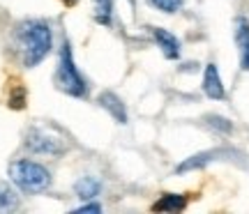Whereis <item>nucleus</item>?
<instances>
[{
    "label": "nucleus",
    "mask_w": 249,
    "mask_h": 214,
    "mask_svg": "<svg viewBox=\"0 0 249 214\" xmlns=\"http://www.w3.org/2000/svg\"><path fill=\"white\" fill-rule=\"evenodd\" d=\"M74 191H76V196L83 198V200H92V198H97L99 191H102V180L95 178V175H83V178L74 184Z\"/></svg>",
    "instance_id": "9d476101"
},
{
    "label": "nucleus",
    "mask_w": 249,
    "mask_h": 214,
    "mask_svg": "<svg viewBox=\"0 0 249 214\" xmlns=\"http://www.w3.org/2000/svg\"><path fill=\"white\" fill-rule=\"evenodd\" d=\"M28 150L33 154H49V157H62L67 152V143L60 136H55L51 129L44 127H30L23 141Z\"/></svg>",
    "instance_id": "20e7f679"
},
{
    "label": "nucleus",
    "mask_w": 249,
    "mask_h": 214,
    "mask_svg": "<svg viewBox=\"0 0 249 214\" xmlns=\"http://www.w3.org/2000/svg\"><path fill=\"white\" fill-rule=\"evenodd\" d=\"M203 92L210 99H224V97H226V90H224L222 76H219V69H217V65H214V63L205 65V71H203Z\"/></svg>",
    "instance_id": "6e6552de"
},
{
    "label": "nucleus",
    "mask_w": 249,
    "mask_h": 214,
    "mask_svg": "<svg viewBox=\"0 0 249 214\" xmlns=\"http://www.w3.org/2000/svg\"><path fill=\"white\" fill-rule=\"evenodd\" d=\"M155 9L160 12H166V14H176L180 7H182V0H148Z\"/></svg>",
    "instance_id": "2eb2a0df"
},
{
    "label": "nucleus",
    "mask_w": 249,
    "mask_h": 214,
    "mask_svg": "<svg viewBox=\"0 0 249 214\" xmlns=\"http://www.w3.org/2000/svg\"><path fill=\"white\" fill-rule=\"evenodd\" d=\"M55 85L70 97H86L88 95V81L83 79L71 53V44L65 39L58 55V69H55Z\"/></svg>",
    "instance_id": "7ed1b4c3"
},
{
    "label": "nucleus",
    "mask_w": 249,
    "mask_h": 214,
    "mask_svg": "<svg viewBox=\"0 0 249 214\" xmlns=\"http://www.w3.org/2000/svg\"><path fill=\"white\" fill-rule=\"evenodd\" d=\"M150 30H152V37H155L157 46H160L161 53H164V58H169V60L180 58V42H178V37L173 35V33H169V30H164V28H150Z\"/></svg>",
    "instance_id": "1a4fd4ad"
},
{
    "label": "nucleus",
    "mask_w": 249,
    "mask_h": 214,
    "mask_svg": "<svg viewBox=\"0 0 249 214\" xmlns=\"http://www.w3.org/2000/svg\"><path fill=\"white\" fill-rule=\"evenodd\" d=\"M99 106L107 111L108 115L116 120L118 125H127V108H124L123 99L118 97L116 92H111V90H104V92H99Z\"/></svg>",
    "instance_id": "423d86ee"
},
{
    "label": "nucleus",
    "mask_w": 249,
    "mask_h": 214,
    "mask_svg": "<svg viewBox=\"0 0 249 214\" xmlns=\"http://www.w3.org/2000/svg\"><path fill=\"white\" fill-rule=\"evenodd\" d=\"M205 125L214 132H219V134H231L233 132V125L222 115H205Z\"/></svg>",
    "instance_id": "4468645a"
},
{
    "label": "nucleus",
    "mask_w": 249,
    "mask_h": 214,
    "mask_svg": "<svg viewBox=\"0 0 249 214\" xmlns=\"http://www.w3.org/2000/svg\"><path fill=\"white\" fill-rule=\"evenodd\" d=\"M95 5V21L99 26H111L113 23V0H92Z\"/></svg>",
    "instance_id": "ddd939ff"
},
{
    "label": "nucleus",
    "mask_w": 249,
    "mask_h": 214,
    "mask_svg": "<svg viewBox=\"0 0 249 214\" xmlns=\"http://www.w3.org/2000/svg\"><path fill=\"white\" fill-rule=\"evenodd\" d=\"M187 207V198L182 194H161L160 200L152 205V212H180Z\"/></svg>",
    "instance_id": "9b49d317"
},
{
    "label": "nucleus",
    "mask_w": 249,
    "mask_h": 214,
    "mask_svg": "<svg viewBox=\"0 0 249 214\" xmlns=\"http://www.w3.org/2000/svg\"><path fill=\"white\" fill-rule=\"evenodd\" d=\"M17 46L23 67H28V69L37 67L53 46L51 26L46 21H39V18H26L17 28Z\"/></svg>",
    "instance_id": "f257e3e1"
},
{
    "label": "nucleus",
    "mask_w": 249,
    "mask_h": 214,
    "mask_svg": "<svg viewBox=\"0 0 249 214\" xmlns=\"http://www.w3.org/2000/svg\"><path fill=\"white\" fill-rule=\"evenodd\" d=\"M18 210V194L9 182H0V214Z\"/></svg>",
    "instance_id": "f8f14e48"
},
{
    "label": "nucleus",
    "mask_w": 249,
    "mask_h": 214,
    "mask_svg": "<svg viewBox=\"0 0 249 214\" xmlns=\"http://www.w3.org/2000/svg\"><path fill=\"white\" fill-rule=\"evenodd\" d=\"M9 106L12 108H23L26 106V90L17 88V95L12 92V97H9Z\"/></svg>",
    "instance_id": "dca6fc26"
},
{
    "label": "nucleus",
    "mask_w": 249,
    "mask_h": 214,
    "mask_svg": "<svg viewBox=\"0 0 249 214\" xmlns=\"http://www.w3.org/2000/svg\"><path fill=\"white\" fill-rule=\"evenodd\" d=\"M76 212H102V205H97V203H86V205H81Z\"/></svg>",
    "instance_id": "f3484780"
},
{
    "label": "nucleus",
    "mask_w": 249,
    "mask_h": 214,
    "mask_svg": "<svg viewBox=\"0 0 249 214\" xmlns=\"http://www.w3.org/2000/svg\"><path fill=\"white\" fill-rule=\"evenodd\" d=\"M79 0H65V5H76Z\"/></svg>",
    "instance_id": "a211bd4d"
},
{
    "label": "nucleus",
    "mask_w": 249,
    "mask_h": 214,
    "mask_svg": "<svg viewBox=\"0 0 249 214\" xmlns=\"http://www.w3.org/2000/svg\"><path fill=\"white\" fill-rule=\"evenodd\" d=\"M233 37H235V46L240 53V67L249 71V18L238 16L233 23Z\"/></svg>",
    "instance_id": "39448f33"
},
{
    "label": "nucleus",
    "mask_w": 249,
    "mask_h": 214,
    "mask_svg": "<svg viewBox=\"0 0 249 214\" xmlns=\"http://www.w3.org/2000/svg\"><path fill=\"white\" fill-rule=\"evenodd\" d=\"M231 154H233V152H229V150L198 152V154H194V157H189V159L182 161L178 168H176V173H189V170L203 168V166H208V164H213V161H217V159H222V157H231Z\"/></svg>",
    "instance_id": "0eeeda50"
},
{
    "label": "nucleus",
    "mask_w": 249,
    "mask_h": 214,
    "mask_svg": "<svg viewBox=\"0 0 249 214\" xmlns=\"http://www.w3.org/2000/svg\"><path fill=\"white\" fill-rule=\"evenodd\" d=\"M7 175L12 184L26 194H42L51 187V173L46 166L37 164L33 159H17L9 164Z\"/></svg>",
    "instance_id": "f03ea898"
}]
</instances>
